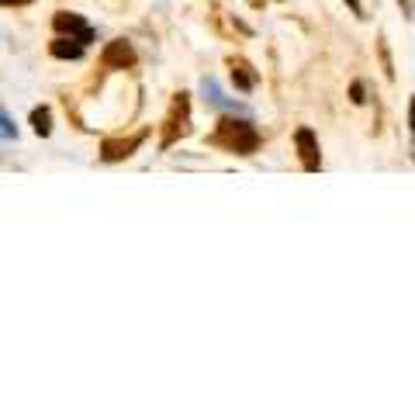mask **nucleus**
<instances>
[{
    "label": "nucleus",
    "instance_id": "obj_5",
    "mask_svg": "<svg viewBox=\"0 0 415 415\" xmlns=\"http://www.w3.org/2000/svg\"><path fill=\"white\" fill-rule=\"evenodd\" d=\"M52 55H59V59H80L83 45H80L77 38H55L52 42Z\"/></svg>",
    "mask_w": 415,
    "mask_h": 415
},
{
    "label": "nucleus",
    "instance_id": "obj_7",
    "mask_svg": "<svg viewBox=\"0 0 415 415\" xmlns=\"http://www.w3.org/2000/svg\"><path fill=\"white\" fill-rule=\"evenodd\" d=\"M31 129L38 131V135H49L52 131V111L49 107H35V111H31Z\"/></svg>",
    "mask_w": 415,
    "mask_h": 415
},
{
    "label": "nucleus",
    "instance_id": "obj_10",
    "mask_svg": "<svg viewBox=\"0 0 415 415\" xmlns=\"http://www.w3.org/2000/svg\"><path fill=\"white\" fill-rule=\"evenodd\" d=\"M350 94H353V104H363V101H367V97H363V83H353V90H350Z\"/></svg>",
    "mask_w": 415,
    "mask_h": 415
},
{
    "label": "nucleus",
    "instance_id": "obj_8",
    "mask_svg": "<svg viewBox=\"0 0 415 415\" xmlns=\"http://www.w3.org/2000/svg\"><path fill=\"white\" fill-rule=\"evenodd\" d=\"M205 94H208V101L215 104V107H232V104L222 97V90H218V83H215V80H205Z\"/></svg>",
    "mask_w": 415,
    "mask_h": 415
},
{
    "label": "nucleus",
    "instance_id": "obj_1",
    "mask_svg": "<svg viewBox=\"0 0 415 415\" xmlns=\"http://www.w3.org/2000/svg\"><path fill=\"white\" fill-rule=\"evenodd\" d=\"M215 142L229 146V149H235V153H257L259 135H257V129H253L249 122L225 118V122H222V131H218V139H215Z\"/></svg>",
    "mask_w": 415,
    "mask_h": 415
},
{
    "label": "nucleus",
    "instance_id": "obj_9",
    "mask_svg": "<svg viewBox=\"0 0 415 415\" xmlns=\"http://www.w3.org/2000/svg\"><path fill=\"white\" fill-rule=\"evenodd\" d=\"M0 135H4V139H11V135H14V125H11V118H7V114H0Z\"/></svg>",
    "mask_w": 415,
    "mask_h": 415
},
{
    "label": "nucleus",
    "instance_id": "obj_11",
    "mask_svg": "<svg viewBox=\"0 0 415 415\" xmlns=\"http://www.w3.org/2000/svg\"><path fill=\"white\" fill-rule=\"evenodd\" d=\"M409 129H412V135H415V97H412V104H409Z\"/></svg>",
    "mask_w": 415,
    "mask_h": 415
},
{
    "label": "nucleus",
    "instance_id": "obj_6",
    "mask_svg": "<svg viewBox=\"0 0 415 415\" xmlns=\"http://www.w3.org/2000/svg\"><path fill=\"white\" fill-rule=\"evenodd\" d=\"M232 83L239 90H253L257 87V73H249L246 63H232Z\"/></svg>",
    "mask_w": 415,
    "mask_h": 415
},
{
    "label": "nucleus",
    "instance_id": "obj_13",
    "mask_svg": "<svg viewBox=\"0 0 415 415\" xmlns=\"http://www.w3.org/2000/svg\"><path fill=\"white\" fill-rule=\"evenodd\" d=\"M0 4H31V0H0Z\"/></svg>",
    "mask_w": 415,
    "mask_h": 415
},
{
    "label": "nucleus",
    "instance_id": "obj_4",
    "mask_svg": "<svg viewBox=\"0 0 415 415\" xmlns=\"http://www.w3.org/2000/svg\"><path fill=\"white\" fill-rule=\"evenodd\" d=\"M104 63L107 66H118V70H125L135 63V49H131L129 42H111L107 49H104Z\"/></svg>",
    "mask_w": 415,
    "mask_h": 415
},
{
    "label": "nucleus",
    "instance_id": "obj_12",
    "mask_svg": "<svg viewBox=\"0 0 415 415\" xmlns=\"http://www.w3.org/2000/svg\"><path fill=\"white\" fill-rule=\"evenodd\" d=\"M350 7H353V14H363V7H360V0H346Z\"/></svg>",
    "mask_w": 415,
    "mask_h": 415
},
{
    "label": "nucleus",
    "instance_id": "obj_2",
    "mask_svg": "<svg viewBox=\"0 0 415 415\" xmlns=\"http://www.w3.org/2000/svg\"><path fill=\"white\" fill-rule=\"evenodd\" d=\"M294 142H298V149H301V163H305V170H318V166H322V156H318V139H315V131L298 129L294 131Z\"/></svg>",
    "mask_w": 415,
    "mask_h": 415
},
{
    "label": "nucleus",
    "instance_id": "obj_3",
    "mask_svg": "<svg viewBox=\"0 0 415 415\" xmlns=\"http://www.w3.org/2000/svg\"><path fill=\"white\" fill-rule=\"evenodd\" d=\"M55 28H59V31H70V35H77L80 45L94 42V28L87 25L80 14H66V11H59V14H55Z\"/></svg>",
    "mask_w": 415,
    "mask_h": 415
}]
</instances>
